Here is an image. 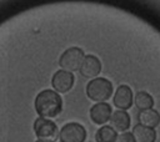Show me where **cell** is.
Instances as JSON below:
<instances>
[{"label": "cell", "instance_id": "obj_11", "mask_svg": "<svg viewBox=\"0 0 160 142\" xmlns=\"http://www.w3.org/2000/svg\"><path fill=\"white\" fill-rule=\"evenodd\" d=\"M134 105L136 106V108L142 111V110L152 108L155 105V100L150 92L145 90H139L134 96Z\"/></svg>", "mask_w": 160, "mask_h": 142}, {"label": "cell", "instance_id": "obj_14", "mask_svg": "<svg viewBox=\"0 0 160 142\" xmlns=\"http://www.w3.org/2000/svg\"><path fill=\"white\" fill-rule=\"evenodd\" d=\"M34 142H51V141H45V140H35Z\"/></svg>", "mask_w": 160, "mask_h": 142}, {"label": "cell", "instance_id": "obj_4", "mask_svg": "<svg viewBox=\"0 0 160 142\" xmlns=\"http://www.w3.org/2000/svg\"><path fill=\"white\" fill-rule=\"evenodd\" d=\"M86 137L88 131L85 126L76 121L66 122L59 128V142H85Z\"/></svg>", "mask_w": 160, "mask_h": 142}, {"label": "cell", "instance_id": "obj_1", "mask_svg": "<svg viewBox=\"0 0 160 142\" xmlns=\"http://www.w3.org/2000/svg\"><path fill=\"white\" fill-rule=\"evenodd\" d=\"M85 93L90 101L106 102L114 93V85L108 77H94L85 86Z\"/></svg>", "mask_w": 160, "mask_h": 142}, {"label": "cell", "instance_id": "obj_3", "mask_svg": "<svg viewBox=\"0 0 160 142\" xmlns=\"http://www.w3.org/2000/svg\"><path fill=\"white\" fill-rule=\"evenodd\" d=\"M31 128H32V132L36 140H45V141H51V142L58 141L59 127L56 122L50 118H44V117L34 118L31 123Z\"/></svg>", "mask_w": 160, "mask_h": 142}, {"label": "cell", "instance_id": "obj_7", "mask_svg": "<svg viewBox=\"0 0 160 142\" xmlns=\"http://www.w3.org/2000/svg\"><path fill=\"white\" fill-rule=\"evenodd\" d=\"M111 113L112 108L108 102H95L89 110V117L91 122L99 126L106 125V122H109L110 120Z\"/></svg>", "mask_w": 160, "mask_h": 142}, {"label": "cell", "instance_id": "obj_6", "mask_svg": "<svg viewBox=\"0 0 160 142\" xmlns=\"http://www.w3.org/2000/svg\"><path fill=\"white\" fill-rule=\"evenodd\" d=\"M101 71H102L101 60L94 54L85 55V57H84V60H82V62L80 65V69H79L80 75L84 78H94Z\"/></svg>", "mask_w": 160, "mask_h": 142}, {"label": "cell", "instance_id": "obj_8", "mask_svg": "<svg viewBox=\"0 0 160 142\" xmlns=\"http://www.w3.org/2000/svg\"><path fill=\"white\" fill-rule=\"evenodd\" d=\"M109 121H110V126L116 132H125V131H128L130 128L131 116L129 115L128 111L116 110V111H112Z\"/></svg>", "mask_w": 160, "mask_h": 142}, {"label": "cell", "instance_id": "obj_15", "mask_svg": "<svg viewBox=\"0 0 160 142\" xmlns=\"http://www.w3.org/2000/svg\"><path fill=\"white\" fill-rule=\"evenodd\" d=\"M90 142H91V141H90Z\"/></svg>", "mask_w": 160, "mask_h": 142}, {"label": "cell", "instance_id": "obj_5", "mask_svg": "<svg viewBox=\"0 0 160 142\" xmlns=\"http://www.w3.org/2000/svg\"><path fill=\"white\" fill-rule=\"evenodd\" d=\"M112 105L118 110H129L134 105V92L129 85L121 83L112 93Z\"/></svg>", "mask_w": 160, "mask_h": 142}, {"label": "cell", "instance_id": "obj_10", "mask_svg": "<svg viewBox=\"0 0 160 142\" xmlns=\"http://www.w3.org/2000/svg\"><path fill=\"white\" fill-rule=\"evenodd\" d=\"M138 123L146 126V127L156 128L160 125V112L155 110L154 107L142 110L138 113Z\"/></svg>", "mask_w": 160, "mask_h": 142}, {"label": "cell", "instance_id": "obj_12", "mask_svg": "<svg viewBox=\"0 0 160 142\" xmlns=\"http://www.w3.org/2000/svg\"><path fill=\"white\" fill-rule=\"evenodd\" d=\"M119 132H116L110 125L100 126L95 132V141L96 142H116Z\"/></svg>", "mask_w": 160, "mask_h": 142}, {"label": "cell", "instance_id": "obj_2", "mask_svg": "<svg viewBox=\"0 0 160 142\" xmlns=\"http://www.w3.org/2000/svg\"><path fill=\"white\" fill-rule=\"evenodd\" d=\"M85 57L84 49L80 46H68L58 54V66L61 70L70 72L79 71L80 65Z\"/></svg>", "mask_w": 160, "mask_h": 142}, {"label": "cell", "instance_id": "obj_9", "mask_svg": "<svg viewBox=\"0 0 160 142\" xmlns=\"http://www.w3.org/2000/svg\"><path fill=\"white\" fill-rule=\"evenodd\" d=\"M131 133L136 142H156V140H158V133H156L155 128L146 127L140 123H138L132 127Z\"/></svg>", "mask_w": 160, "mask_h": 142}, {"label": "cell", "instance_id": "obj_13", "mask_svg": "<svg viewBox=\"0 0 160 142\" xmlns=\"http://www.w3.org/2000/svg\"><path fill=\"white\" fill-rule=\"evenodd\" d=\"M116 142H136V141L131 132L125 131V132H120V135H118Z\"/></svg>", "mask_w": 160, "mask_h": 142}]
</instances>
